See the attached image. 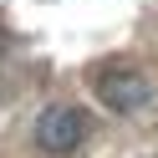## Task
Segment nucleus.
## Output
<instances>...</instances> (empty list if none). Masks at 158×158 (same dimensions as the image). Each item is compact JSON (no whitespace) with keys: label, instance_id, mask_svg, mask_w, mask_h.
<instances>
[{"label":"nucleus","instance_id":"obj_2","mask_svg":"<svg viewBox=\"0 0 158 158\" xmlns=\"http://www.w3.org/2000/svg\"><path fill=\"white\" fill-rule=\"evenodd\" d=\"M82 133H87L82 112L66 107V102H51L41 117H36V148L51 153V158H66L72 148H82Z\"/></svg>","mask_w":158,"mask_h":158},{"label":"nucleus","instance_id":"obj_3","mask_svg":"<svg viewBox=\"0 0 158 158\" xmlns=\"http://www.w3.org/2000/svg\"><path fill=\"white\" fill-rule=\"evenodd\" d=\"M0 66H5V51H0Z\"/></svg>","mask_w":158,"mask_h":158},{"label":"nucleus","instance_id":"obj_1","mask_svg":"<svg viewBox=\"0 0 158 158\" xmlns=\"http://www.w3.org/2000/svg\"><path fill=\"white\" fill-rule=\"evenodd\" d=\"M92 87H97V97H102V107H112V112H123V117L153 107V82H148L138 66L112 61V66H102V72L92 77Z\"/></svg>","mask_w":158,"mask_h":158}]
</instances>
